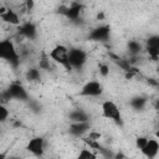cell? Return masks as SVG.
<instances>
[{
	"label": "cell",
	"mask_w": 159,
	"mask_h": 159,
	"mask_svg": "<svg viewBox=\"0 0 159 159\" xmlns=\"http://www.w3.org/2000/svg\"><path fill=\"white\" fill-rule=\"evenodd\" d=\"M0 57L6 61L12 67L19 66L20 63V53L17 52V47L11 39H4L0 42Z\"/></svg>",
	"instance_id": "obj_1"
},
{
	"label": "cell",
	"mask_w": 159,
	"mask_h": 159,
	"mask_svg": "<svg viewBox=\"0 0 159 159\" xmlns=\"http://www.w3.org/2000/svg\"><path fill=\"white\" fill-rule=\"evenodd\" d=\"M48 57L58 63L60 66H62L65 70L67 71H71L72 67L70 65V61H68V48L65 46V45H56L48 53Z\"/></svg>",
	"instance_id": "obj_2"
},
{
	"label": "cell",
	"mask_w": 159,
	"mask_h": 159,
	"mask_svg": "<svg viewBox=\"0 0 159 159\" xmlns=\"http://www.w3.org/2000/svg\"><path fill=\"white\" fill-rule=\"evenodd\" d=\"M101 111H102V116L106 119H109V120L114 122L116 124H122V119H123L122 112L116 102L109 101V99L104 101L101 104Z\"/></svg>",
	"instance_id": "obj_3"
},
{
	"label": "cell",
	"mask_w": 159,
	"mask_h": 159,
	"mask_svg": "<svg viewBox=\"0 0 159 159\" xmlns=\"http://www.w3.org/2000/svg\"><path fill=\"white\" fill-rule=\"evenodd\" d=\"M68 61L73 68H82L87 62V52L80 47H72L68 50Z\"/></svg>",
	"instance_id": "obj_4"
},
{
	"label": "cell",
	"mask_w": 159,
	"mask_h": 159,
	"mask_svg": "<svg viewBox=\"0 0 159 159\" xmlns=\"http://www.w3.org/2000/svg\"><path fill=\"white\" fill-rule=\"evenodd\" d=\"M102 93H103V86L99 81H96V80L86 82L80 91L81 97H88V98L89 97H98Z\"/></svg>",
	"instance_id": "obj_5"
},
{
	"label": "cell",
	"mask_w": 159,
	"mask_h": 159,
	"mask_svg": "<svg viewBox=\"0 0 159 159\" xmlns=\"http://www.w3.org/2000/svg\"><path fill=\"white\" fill-rule=\"evenodd\" d=\"M2 93H5L10 99L26 101V99L29 98V94H27L25 87H24L21 83H19V82H12V83L9 86V88H7L5 92H2Z\"/></svg>",
	"instance_id": "obj_6"
},
{
	"label": "cell",
	"mask_w": 159,
	"mask_h": 159,
	"mask_svg": "<svg viewBox=\"0 0 159 159\" xmlns=\"http://www.w3.org/2000/svg\"><path fill=\"white\" fill-rule=\"evenodd\" d=\"M111 35V29L107 25H99L97 27H94L89 34H88V39L92 41H98V42H103L107 41L109 39Z\"/></svg>",
	"instance_id": "obj_7"
},
{
	"label": "cell",
	"mask_w": 159,
	"mask_h": 159,
	"mask_svg": "<svg viewBox=\"0 0 159 159\" xmlns=\"http://www.w3.org/2000/svg\"><path fill=\"white\" fill-rule=\"evenodd\" d=\"M89 129H91L89 120H87V122H71L70 128H68V132L73 137L82 138L86 134H88Z\"/></svg>",
	"instance_id": "obj_8"
},
{
	"label": "cell",
	"mask_w": 159,
	"mask_h": 159,
	"mask_svg": "<svg viewBox=\"0 0 159 159\" xmlns=\"http://www.w3.org/2000/svg\"><path fill=\"white\" fill-rule=\"evenodd\" d=\"M26 149L31 154H34L36 157H41L45 153V140H43V138H41V137L31 138L29 140L27 145H26Z\"/></svg>",
	"instance_id": "obj_9"
},
{
	"label": "cell",
	"mask_w": 159,
	"mask_h": 159,
	"mask_svg": "<svg viewBox=\"0 0 159 159\" xmlns=\"http://www.w3.org/2000/svg\"><path fill=\"white\" fill-rule=\"evenodd\" d=\"M140 152L147 158H155L159 154V140L155 137L154 138H149L147 144L140 149Z\"/></svg>",
	"instance_id": "obj_10"
},
{
	"label": "cell",
	"mask_w": 159,
	"mask_h": 159,
	"mask_svg": "<svg viewBox=\"0 0 159 159\" xmlns=\"http://www.w3.org/2000/svg\"><path fill=\"white\" fill-rule=\"evenodd\" d=\"M0 17H1V20H2L4 22H7V24H10V25H14V26L21 25V20H20L17 12H16L15 10L10 9V7H7L5 12L0 14Z\"/></svg>",
	"instance_id": "obj_11"
},
{
	"label": "cell",
	"mask_w": 159,
	"mask_h": 159,
	"mask_svg": "<svg viewBox=\"0 0 159 159\" xmlns=\"http://www.w3.org/2000/svg\"><path fill=\"white\" fill-rule=\"evenodd\" d=\"M19 35H21L22 37H26V39H34L36 36V26L32 22L26 21V22L19 25Z\"/></svg>",
	"instance_id": "obj_12"
},
{
	"label": "cell",
	"mask_w": 159,
	"mask_h": 159,
	"mask_svg": "<svg viewBox=\"0 0 159 159\" xmlns=\"http://www.w3.org/2000/svg\"><path fill=\"white\" fill-rule=\"evenodd\" d=\"M70 120L71 122H87V120H89V117L86 112H83L81 109H76L70 113Z\"/></svg>",
	"instance_id": "obj_13"
},
{
	"label": "cell",
	"mask_w": 159,
	"mask_h": 159,
	"mask_svg": "<svg viewBox=\"0 0 159 159\" xmlns=\"http://www.w3.org/2000/svg\"><path fill=\"white\" fill-rule=\"evenodd\" d=\"M147 102H148V99H147L145 97L138 96V97L132 98V101H130V107H132L133 109H135V111H142V109L145 108Z\"/></svg>",
	"instance_id": "obj_14"
},
{
	"label": "cell",
	"mask_w": 159,
	"mask_h": 159,
	"mask_svg": "<svg viewBox=\"0 0 159 159\" xmlns=\"http://www.w3.org/2000/svg\"><path fill=\"white\" fill-rule=\"evenodd\" d=\"M143 50V45L139 41L132 40L128 42V51L130 53V56H138Z\"/></svg>",
	"instance_id": "obj_15"
},
{
	"label": "cell",
	"mask_w": 159,
	"mask_h": 159,
	"mask_svg": "<svg viewBox=\"0 0 159 159\" xmlns=\"http://www.w3.org/2000/svg\"><path fill=\"white\" fill-rule=\"evenodd\" d=\"M78 158H80V159H94V158H97V153H94L92 148L86 147V148H83V149L80 152Z\"/></svg>",
	"instance_id": "obj_16"
},
{
	"label": "cell",
	"mask_w": 159,
	"mask_h": 159,
	"mask_svg": "<svg viewBox=\"0 0 159 159\" xmlns=\"http://www.w3.org/2000/svg\"><path fill=\"white\" fill-rule=\"evenodd\" d=\"M26 77L29 81L35 82V81H40L41 78V73H40V68H29L26 72Z\"/></svg>",
	"instance_id": "obj_17"
},
{
	"label": "cell",
	"mask_w": 159,
	"mask_h": 159,
	"mask_svg": "<svg viewBox=\"0 0 159 159\" xmlns=\"http://www.w3.org/2000/svg\"><path fill=\"white\" fill-rule=\"evenodd\" d=\"M148 139H149V137H145V135H139V137H137V139H135V147H137V149L140 150V149L147 144Z\"/></svg>",
	"instance_id": "obj_18"
},
{
	"label": "cell",
	"mask_w": 159,
	"mask_h": 159,
	"mask_svg": "<svg viewBox=\"0 0 159 159\" xmlns=\"http://www.w3.org/2000/svg\"><path fill=\"white\" fill-rule=\"evenodd\" d=\"M9 116H10V112L6 108L5 103H2L1 107H0V119H1V122H6V119H7Z\"/></svg>",
	"instance_id": "obj_19"
},
{
	"label": "cell",
	"mask_w": 159,
	"mask_h": 159,
	"mask_svg": "<svg viewBox=\"0 0 159 159\" xmlns=\"http://www.w3.org/2000/svg\"><path fill=\"white\" fill-rule=\"evenodd\" d=\"M98 71H99V75L102 77H107L109 75V66L106 65V63H101L99 67H98Z\"/></svg>",
	"instance_id": "obj_20"
},
{
	"label": "cell",
	"mask_w": 159,
	"mask_h": 159,
	"mask_svg": "<svg viewBox=\"0 0 159 159\" xmlns=\"http://www.w3.org/2000/svg\"><path fill=\"white\" fill-rule=\"evenodd\" d=\"M24 7H25L27 11H31V10L35 7L34 0H25V1H24Z\"/></svg>",
	"instance_id": "obj_21"
},
{
	"label": "cell",
	"mask_w": 159,
	"mask_h": 159,
	"mask_svg": "<svg viewBox=\"0 0 159 159\" xmlns=\"http://www.w3.org/2000/svg\"><path fill=\"white\" fill-rule=\"evenodd\" d=\"M154 108H155V109H157V112L159 113V98H158V99L154 102Z\"/></svg>",
	"instance_id": "obj_22"
},
{
	"label": "cell",
	"mask_w": 159,
	"mask_h": 159,
	"mask_svg": "<svg viewBox=\"0 0 159 159\" xmlns=\"http://www.w3.org/2000/svg\"><path fill=\"white\" fill-rule=\"evenodd\" d=\"M154 137H155V138H157V139L159 140V128H158V129H157V130L154 132Z\"/></svg>",
	"instance_id": "obj_23"
},
{
	"label": "cell",
	"mask_w": 159,
	"mask_h": 159,
	"mask_svg": "<svg viewBox=\"0 0 159 159\" xmlns=\"http://www.w3.org/2000/svg\"><path fill=\"white\" fill-rule=\"evenodd\" d=\"M158 75H159V66H158Z\"/></svg>",
	"instance_id": "obj_24"
}]
</instances>
